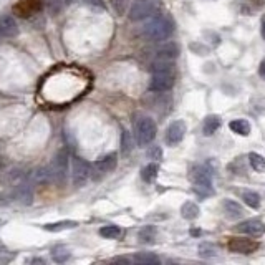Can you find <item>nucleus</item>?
Here are the masks:
<instances>
[{"label": "nucleus", "instance_id": "c756f323", "mask_svg": "<svg viewBox=\"0 0 265 265\" xmlns=\"http://www.w3.org/2000/svg\"><path fill=\"white\" fill-rule=\"evenodd\" d=\"M156 237V229L153 225H146L139 230V240L141 242H153V239Z\"/></svg>", "mask_w": 265, "mask_h": 265}, {"label": "nucleus", "instance_id": "7c9ffc66", "mask_svg": "<svg viewBox=\"0 0 265 265\" xmlns=\"http://www.w3.org/2000/svg\"><path fill=\"white\" fill-rule=\"evenodd\" d=\"M113 8H115V12L118 15H123V13H126L128 10V5H130V0H110Z\"/></svg>", "mask_w": 265, "mask_h": 265}, {"label": "nucleus", "instance_id": "4be33fe9", "mask_svg": "<svg viewBox=\"0 0 265 265\" xmlns=\"http://www.w3.org/2000/svg\"><path fill=\"white\" fill-rule=\"evenodd\" d=\"M153 73H174V63L173 60H156L151 65Z\"/></svg>", "mask_w": 265, "mask_h": 265}, {"label": "nucleus", "instance_id": "f257e3e1", "mask_svg": "<svg viewBox=\"0 0 265 265\" xmlns=\"http://www.w3.org/2000/svg\"><path fill=\"white\" fill-rule=\"evenodd\" d=\"M171 33H173V23L166 17L153 15L149 18V22L143 27V35L149 38V40L163 42L171 37Z\"/></svg>", "mask_w": 265, "mask_h": 265}, {"label": "nucleus", "instance_id": "b1692460", "mask_svg": "<svg viewBox=\"0 0 265 265\" xmlns=\"http://www.w3.org/2000/svg\"><path fill=\"white\" fill-rule=\"evenodd\" d=\"M134 262L143 265H154V264H159V257L154 255L153 252H139L134 255Z\"/></svg>", "mask_w": 265, "mask_h": 265}, {"label": "nucleus", "instance_id": "6e6552de", "mask_svg": "<svg viewBox=\"0 0 265 265\" xmlns=\"http://www.w3.org/2000/svg\"><path fill=\"white\" fill-rule=\"evenodd\" d=\"M227 249L234 254H244L249 255L259 249V244L252 239H244V237H230L227 242Z\"/></svg>", "mask_w": 265, "mask_h": 265}, {"label": "nucleus", "instance_id": "72a5a7b5", "mask_svg": "<svg viewBox=\"0 0 265 265\" xmlns=\"http://www.w3.org/2000/svg\"><path fill=\"white\" fill-rule=\"evenodd\" d=\"M148 158L149 159H154V161L163 159V149H161L159 146H153V148L148 151Z\"/></svg>", "mask_w": 265, "mask_h": 265}, {"label": "nucleus", "instance_id": "2eb2a0df", "mask_svg": "<svg viewBox=\"0 0 265 265\" xmlns=\"http://www.w3.org/2000/svg\"><path fill=\"white\" fill-rule=\"evenodd\" d=\"M42 8V0H20V3L15 5V12L18 15L27 17V15H33Z\"/></svg>", "mask_w": 265, "mask_h": 265}, {"label": "nucleus", "instance_id": "a211bd4d", "mask_svg": "<svg viewBox=\"0 0 265 265\" xmlns=\"http://www.w3.org/2000/svg\"><path fill=\"white\" fill-rule=\"evenodd\" d=\"M33 181L37 184H50L52 181H55L52 173V168H40L33 173Z\"/></svg>", "mask_w": 265, "mask_h": 265}, {"label": "nucleus", "instance_id": "f704fd0d", "mask_svg": "<svg viewBox=\"0 0 265 265\" xmlns=\"http://www.w3.org/2000/svg\"><path fill=\"white\" fill-rule=\"evenodd\" d=\"M259 75L265 80V60L260 63V66H259Z\"/></svg>", "mask_w": 265, "mask_h": 265}, {"label": "nucleus", "instance_id": "39448f33", "mask_svg": "<svg viewBox=\"0 0 265 265\" xmlns=\"http://www.w3.org/2000/svg\"><path fill=\"white\" fill-rule=\"evenodd\" d=\"M91 174V168L90 164L86 163L85 159L81 158H73L71 159V178H73V184L75 186H83L88 181V178H90Z\"/></svg>", "mask_w": 265, "mask_h": 265}, {"label": "nucleus", "instance_id": "0eeeda50", "mask_svg": "<svg viewBox=\"0 0 265 265\" xmlns=\"http://www.w3.org/2000/svg\"><path fill=\"white\" fill-rule=\"evenodd\" d=\"M174 83H176L174 73H153L148 88L151 91L164 93V91H169L174 86Z\"/></svg>", "mask_w": 265, "mask_h": 265}, {"label": "nucleus", "instance_id": "dca6fc26", "mask_svg": "<svg viewBox=\"0 0 265 265\" xmlns=\"http://www.w3.org/2000/svg\"><path fill=\"white\" fill-rule=\"evenodd\" d=\"M222 205H224V210H225V214H227V217H230V219H240L244 215L242 205L237 204L235 200L225 199Z\"/></svg>", "mask_w": 265, "mask_h": 265}, {"label": "nucleus", "instance_id": "20e7f679", "mask_svg": "<svg viewBox=\"0 0 265 265\" xmlns=\"http://www.w3.org/2000/svg\"><path fill=\"white\" fill-rule=\"evenodd\" d=\"M52 173H53V178H55L57 183L63 184L66 181V176H68V153L66 149H62L58 151L55 154V158H53V163H52Z\"/></svg>", "mask_w": 265, "mask_h": 265}, {"label": "nucleus", "instance_id": "ddd939ff", "mask_svg": "<svg viewBox=\"0 0 265 265\" xmlns=\"http://www.w3.org/2000/svg\"><path fill=\"white\" fill-rule=\"evenodd\" d=\"M156 57L158 60H176L179 57V47L174 42H166L156 50Z\"/></svg>", "mask_w": 265, "mask_h": 265}, {"label": "nucleus", "instance_id": "cd10ccee", "mask_svg": "<svg viewBox=\"0 0 265 265\" xmlns=\"http://www.w3.org/2000/svg\"><path fill=\"white\" fill-rule=\"evenodd\" d=\"M242 199H244V202L252 209H257L260 205V196L257 193H254V191H245L242 194Z\"/></svg>", "mask_w": 265, "mask_h": 265}, {"label": "nucleus", "instance_id": "a878e982", "mask_svg": "<svg viewBox=\"0 0 265 265\" xmlns=\"http://www.w3.org/2000/svg\"><path fill=\"white\" fill-rule=\"evenodd\" d=\"M249 163L252 166V169H255L257 173H265V158L257 153H250L249 154Z\"/></svg>", "mask_w": 265, "mask_h": 265}, {"label": "nucleus", "instance_id": "5701e85b", "mask_svg": "<svg viewBox=\"0 0 265 265\" xmlns=\"http://www.w3.org/2000/svg\"><path fill=\"white\" fill-rule=\"evenodd\" d=\"M52 259L55 260L57 264H63L70 259V249L65 247V245H57L52 250Z\"/></svg>", "mask_w": 265, "mask_h": 265}, {"label": "nucleus", "instance_id": "2f4dec72", "mask_svg": "<svg viewBox=\"0 0 265 265\" xmlns=\"http://www.w3.org/2000/svg\"><path fill=\"white\" fill-rule=\"evenodd\" d=\"M83 3H85L86 7H90L91 10H96V12L105 10V3H103V0H83Z\"/></svg>", "mask_w": 265, "mask_h": 265}, {"label": "nucleus", "instance_id": "f3484780", "mask_svg": "<svg viewBox=\"0 0 265 265\" xmlns=\"http://www.w3.org/2000/svg\"><path fill=\"white\" fill-rule=\"evenodd\" d=\"M220 126V118L215 115H209L202 123V132L205 136H212L217 128Z\"/></svg>", "mask_w": 265, "mask_h": 265}, {"label": "nucleus", "instance_id": "58836bf2", "mask_svg": "<svg viewBox=\"0 0 265 265\" xmlns=\"http://www.w3.org/2000/svg\"><path fill=\"white\" fill-rule=\"evenodd\" d=\"M0 247H2V242H0Z\"/></svg>", "mask_w": 265, "mask_h": 265}, {"label": "nucleus", "instance_id": "c9c22d12", "mask_svg": "<svg viewBox=\"0 0 265 265\" xmlns=\"http://www.w3.org/2000/svg\"><path fill=\"white\" fill-rule=\"evenodd\" d=\"M260 25H262V30H260L262 32V38L265 40V15L262 17V20H260Z\"/></svg>", "mask_w": 265, "mask_h": 265}, {"label": "nucleus", "instance_id": "7ed1b4c3", "mask_svg": "<svg viewBox=\"0 0 265 265\" xmlns=\"http://www.w3.org/2000/svg\"><path fill=\"white\" fill-rule=\"evenodd\" d=\"M158 0H134L130 7V18L132 22H139L144 18H149L158 10Z\"/></svg>", "mask_w": 265, "mask_h": 265}, {"label": "nucleus", "instance_id": "393cba45", "mask_svg": "<svg viewBox=\"0 0 265 265\" xmlns=\"http://www.w3.org/2000/svg\"><path fill=\"white\" fill-rule=\"evenodd\" d=\"M158 171H159V166L158 164L149 163L148 166H144V168L141 169V178H143L146 183H151V181L156 179V176H158Z\"/></svg>", "mask_w": 265, "mask_h": 265}, {"label": "nucleus", "instance_id": "4468645a", "mask_svg": "<svg viewBox=\"0 0 265 265\" xmlns=\"http://www.w3.org/2000/svg\"><path fill=\"white\" fill-rule=\"evenodd\" d=\"M15 194H17V199L20 200L22 204H25V205L32 204L33 193H32V186L28 181H25V179L18 181L17 186H15Z\"/></svg>", "mask_w": 265, "mask_h": 265}, {"label": "nucleus", "instance_id": "f03ea898", "mask_svg": "<svg viewBox=\"0 0 265 265\" xmlns=\"http://www.w3.org/2000/svg\"><path fill=\"white\" fill-rule=\"evenodd\" d=\"M156 123L149 116H139L134 121V134L139 146H148L156 138Z\"/></svg>", "mask_w": 265, "mask_h": 265}, {"label": "nucleus", "instance_id": "c85d7f7f", "mask_svg": "<svg viewBox=\"0 0 265 265\" xmlns=\"http://www.w3.org/2000/svg\"><path fill=\"white\" fill-rule=\"evenodd\" d=\"M199 255L202 259H212L217 255V249H215V245H212V244L202 242L199 245Z\"/></svg>", "mask_w": 265, "mask_h": 265}, {"label": "nucleus", "instance_id": "473e14b6", "mask_svg": "<svg viewBox=\"0 0 265 265\" xmlns=\"http://www.w3.org/2000/svg\"><path fill=\"white\" fill-rule=\"evenodd\" d=\"M121 146H123V151L128 153V151L131 149V139H130V132L126 130H123L121 132Z\"/></svg>", "mask_w": 265, "mask_h": 265}, {"label": "nucleus", "instance_id": "aec40b11", "mask_svg": "<svg viewBox=\"0 0 265 265\" xmlns=\"http://www.w3.org/2000/svg\"><path fill=\"white\" fill-rule=\"evenodd\" d=\"M76 225L78 224L75 220H60V222H55V224H47V225H43V227H45V230H48V232H62V230L75 229Z\"/></svg>", "mask_w": 265, "mask_h": 265}, {"label": "nucleus", "instance_id": "9b49d317", "mask_svg": "<svg viewBox=\"0 0 265 265\" xmlns=\"http://www.w3.org/2000/svg\"><path fill=\"white\" fill-rule=\"evenodd\" d=\"M18 35V25L12 15L0 17V38H12Z\"/></svg>", "mask_w": 265, "mask_h": 265}, {"label": "nucleus", "instance_id": "4c0bfd02", "mask_svg": "<svg viewBox=\"0 0 265 265\" xmlns=\"http://www.w3.org/2000/svg\"><path fill=\"white\" fill-rule=\"evenodd\" d=\"M68 2H71V0H65V3H68Z\"/></svg>", "mask_w": 265, "mask_h": 265}, {"label": "nucleus", "instance_id": "9d476101", "mask_svg": "<svg viewBox=\"0 0 265 265\" xmlns=\"http://www.w3.org/2000/svg\"><path fill=\"white\" fill-rule=\"evenodd\" d=\"M186 134V123L183 120H176L169 125L168 131H166V143L169 146H176L184 139Z\"/></svg>", "mask_w": 265, "mask_h": 265}, {"label": "nucleus", "instance_id": "6ab92c4d", "mask_svg": "<svg viewBox=\"0 0 265 265\" xmlns=\"http://www.w3.org/2000/svg\"><path fill=\"white\" fill-rule=\"evenodd\" d=\"M229 126L235 134H240V136L250 134V123L247 120H234V121H230Z\"/></svg>", "mask_w": 265, "mask_h": 265}, {"label": "nucleus", "instance_id": "1a4fd4ad", "mask_svg": "<svg viewBox=\"0 0 265 265\" xmlns=\"http://www.w3.org/2000/svg\"><path fill=\"white\" fill-rule=\"evenodd\" d=\"M116 163H118V156L115 153L100 158L93 164V174H95V178H101V176L111 173V171L116 168Z\"/></svg>", "mask_w": 265, "mask_h": 265}, {"label": "nucleus", "instance_id": "f8f14e48", "mask_svg": "<svg viewBox=\"0 0 265 265\" xmlns=\"http://www.w3.org/2000/svg\"><path fill=\"white\" fill-rule=\"evenodd\" d=\"M240 232L244 234H249L252 235V237H260V235L265 234V224L262 220H257V219H250V220H245L237 227Z\"/></svg>", "mask_w": 265, "mask_h": 265}, {"label": "nucleus", "instance_id": "423d86ee", "mask_svg": "<svg viewBox=\"0 0 265 265\" xmlns=\"http://www.w3.org/2000/svg\"><path fill=\"white\" fill-rule=\"evenodd\" d=\"M189 179L191 183L194 184L196 189H207L210 191V174L209 171L204 168V166L199 164H193L189 168Z\"/></svg>", "mask_w": 265, "mask_h": 265}, {"label": "nucleus", "instance_id": "412c9836", "mask_svg": "<svg viewBox=\"0 0 265 265\" xmlns=\"http://www.w3.org/2000/svg\"><path fill=\"white\" fill-rule=\"evenodd\" d=\"M181 215L186 219V220H194L196 217L199 215V207L198 204L191 202V200H188V202L183 204V207H181Z\"/></svg>", "mask_w": 265, "mask_h": 265}, {"label": "nucleus", "instance_id": "bb28decb", "mask_svg": "<svg viewBox=\"0 0 265 265\" xmlns=\"http://www.w3.org/2000/svg\"><path fill=\"white\" fill-rule=\"evenodd\" d=\"M123 234V230L118 225H105L100 229V235L105 239H120Z\"/></svg>", "mask_w": 265, "mask_h": 265}, {"label": "nucleus", "instance_id": "e433bc0d", "mask_svg": "<svg viewBox=\"0 0 265 265\" xmlns=\"http://www.w3.org/2000/svg\"><path fill=\"white\" fill-rule=\"evenodd\" d=\"M113 262H121V264H128V262H130V260H128V259H123V257H118V259H115V260H113Z\"/></svg>", "mask_w": 265, "mask_h": 265}]
</instances>
